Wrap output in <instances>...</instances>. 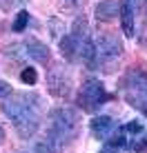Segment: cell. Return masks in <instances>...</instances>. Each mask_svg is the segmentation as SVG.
<instances>
[{
    "label": "cell",
    "instance_id": "obj_1",
    "mask_svg": "<svg viewBox=\"0 0 147 153\" xmlns=\"http://www.w3.org/2000/svg\"><path fill=\"white\" fill-rule=\"evenodd\" d=\"M2 111L11 120L16 133L22 140H29L36 135V131L40 129V122H43V98L29 91L11 93L9 98H4Z\"/></svg>",
    "mask_w": 147,
    "mask_h": 153
},
{
    "label": "cell",
    "instance_id": "obj_2",
    "mask_svg": "<svg viewBox=\"0 0 147 153\" xmlns=\"http://www.w3.org/2000/svg\"><path fill=\"white\" fill-rule=\"evenodd\" d=\"M78 111L71 107H56L49 111V129L47 138L54 140L60 149H65L67 142H71L78 133Z\"/></svg>",
    "mask_w": 147,
    "mask_h": 153
},
{
    "label": "cell",
    "instance_id": "obj_3",
    "mask_svg": "<svg viewBox=\"0 0 147 153\" xmlns=\"http://www.w3.org/2000/svg\"><path fill=\"white\" fill-rule=\"evenodd\" d=\"M120 93L129 107L147 115V69L132 67L120 82Z\"/></svg>",
    "mask_w": 147,
    "mask_h": 153
},
{
    "label": "cell",
    "instance_id": "obj_4",
    "mask_svg": "<svg viewBox=\"0 0 147 153\" xmlns=\"http://www.w3.org/2000/svg\"><path fill=\"white\" fill-rule=\"evenodd\" d=\"M94 49H96V65L94 69H103L105 73H112L120 62L125 53L123 40L116 33H100L94 40Z\"/></svg>",
    "mask_w": 147,
    "mask_h": 153
},
{
    "label": "cell",
    "instance_id": "obj_5",
    "mask_svg": "<svg viewBox=\"0 0 147 153\" xmlns=\"http://www.w3.org/2000/svg\"><path fill=\"white\" fill-rule=\"evenodd\" d=\"M76 100H78V107H80L82 111L94 113V111H98V109L109 100V93H107V89H105V84L100 80L89 78V80L82 82V87H80V91H78V98Z\"/></svg>",
    "mask_w": 147,
    "mask_h": 153
},
{
    "label": "cell",
    "instance_id": "obj_6",
    "mask_svg": "<svg viewBox=\"0 0 147 153\" xmlns=\"http://www.w3.org/2000/svg\"><path fill=\"white\" fill-rule=\"evenodd\" d=\"M47 89L51 96L56 98H67L71 93V78L69 73H65L62 67H54L47 76Z\"/></svg>",
    "mask_w": 147,
    "mask_h": 153
},
{
    "label": "cell",
    "instance_id": "obj_7",
    "mask_svg": "<svg viewBox=\"0 0 147 153\" xmlns=\"http://www.w3.org/2000/svg\"><path fill=\"white\" fill-rule=\"evenodd\" d=\"M89 131H92V135L96 140H107L109 135L116 131V120L112 118V115H94L92 120H89Z\"/></svg>",
    "mask_w": 147,
    "mask_h": 153
},
{
    "label": "cell",
    "instance_id": "obj_8",
    "mask_svg": "<svg viewBox=\"0 0 147 153\" xmlns=\"http://www.w3.org/2000/svg\"><path fill=\"white\" fill-rule=\"evenodd\" d=\"M25 56L27 58H31V60H36V62H40V65H47L49 62V58H51V53H49V47L45 45L43 40H38L36 36H29L27 40H25Z\"/></svg>",
    "mask_w": 147,
    "mask_h": 153
},
{
    "label": "cell",
    "instance_id": "obj_9",
    "mask_svg": "<svg viewBox=\"0 0 147 153\" xmlns=\"http://www.w3.org/2000/svg\"><path fill=\"white\" fill-rule=\"evenodd\" d=\"M120 22H123V31L127 38H132V36L136 33V2L134 0H120Z\"/></svg>",
    "mask_w": 147,
    "mask_h": 153
},
{
    "label": "cell",
    "instance_id": "obj_10",
    "mask_svg": "<svg viewBox=\"0 0 147 153\" xmlns=\"http://www.w3.org/2000/svg\"><path fill=\"white\" fill-rule=\"evenodd\" d=\"M127 140L129 138H127V133H125V129H123V126H116V131H114L107 140H103L105 144H103L100 153H118L120 149L127 146Z\"/></svg>",
    "mask_w": 147,
    "mask_h": 153
},
{
    "label": "cell",
    "instance_id": "obj_11",
    "mask_svg": "<svg viewBox=\"0 0 147 153\" xmlns=\"http://www.w3.org/2000/svg\"><path fill=\"white\" fill-rule=\"evenodd\" d=\"M58 45H60V53L65 60H69V62H78V53H80V45H78L76 40L71 38L69 33H65L62 38L58 40Z\"/></svg>",
    "mask_w": 147,
    "mask_h": 153
},
{
    "label": "cell",
    "instance_id": "obj_12",
    "mask_svg": "<svg viewBox=\"0 0 147 153\" xmlns=\"http://www.w3.org/2000/svg\"><path fill=\"white\" fill-rule=\"evenodd\" d=\"M120 7L116 0H103V2L96 4V18L103 20V22H109V20H114L118 16Z\"/></svg>",
    "mask_w": 147,
    "mask_h": 153
},
{
    "label": "cell",
    "instance_id": "obj_13",
    "mask_svg": "<svg viewBox=\"0 0 147 153\" xmlns=\"http://www.w3.org/2000/svg\"><path fill=\"white\" fill-rule=\"evenodd\" d=\"M27 25H29V11H27V9H20L18 16H16V22H14V27H11V29L20 33V31L27 29Z\"/></svg>",
    "mask_w": 147,
    "mask_h": 153
},
{
    "label": "cell",
    "instance_id": "obj_14",
    "mask_svg": "<svg viewBox=\"0 0 147 153\" xmlns=\"http://www.w3.org/2000/svg\"><path fill=\"white\" fill-rule=\"evenodd\" d=\"M20 80L25 84H36L38 82V71H36L34 67H25V69L20 71Z\"/></svg>",
    "mask_w": 147,
    "mask_h": 153
},
{
    "label": "cell",
    "instance_id": "obj_15",
    "mask_svg": "<svg viewBox=\"0 0 147 153\" xmlns=\"http://www.w3.org/2000/svg\"><path fill=\"white\" fill-rule=\"evenodd\" d=\"M123 129H125V133H134V138H136V135L143 133L145 126H143V122H140V120H132V122H127Z\"/></svg>",
    "mask_w": 147,
    "mask_h": 153
},
{
    "label": "cell",
    "instance_id": "obj_16",
    "mask_svg": "<svg viewBox=\"0 0 147 153\" xmlns=\"http://www.w3.org/2000/svg\"><path fill=\"white\" fill-rule=\"evenodd\" d=\"M49 25H51V36H54V38H58L60 40V31H65V25L60 22V20H56V18H49Z\"/></svg>",
    "mask_w": 147,
    "mask_h": 153
},
{
    "label": "cell",
    "instance_id": "obj_17",
    "mask_svg": "<svg viewBox=\"0 0 147 153\" xmlns=\"http://www.w3.org/2000/svg\"><path fill=\"white\" fill-rule=\"evenodd\" d=\"M11 84H9L7 80H0V100H4V98H9L11 96Z\"/></svg>",
    "mask_w": 147,
    "mask_h": 153
},
{
    "label": "cell",
    "instance_id": "obj_18",
    "mask_svg": "<svg viewBox=\"0 0 147 153\" xmlns=\"http://www.w3.org/2000/svg\"><path fill=\"white\" fill-rule=\"evenodd\" d=\"M18 4H25V0H0V7L7 9V11L9 9H16Z\"/></svg>",
    "mask_w": 147,
    "mask_h": 153
},
{
    "label": "cell",
    "instance_id": "obj_19",
    "mask_svg": "<svg viewBox=\"0 0 147 153\" xmlns=\"http://www.w3.org/2000/svg\"><path fill=\"white\" fill-rule=\"evenodd\" d=\"M65 2H67V4H74V7H78V4H82L85 0H65Z\"/></svg>",
    "mask_w": 147,
    "mask_h": 153
},
{
    "label": "cell",
    "instance_id": "obj_20",
    "mask_svg": "<svg viewBox=\"0 0 147 153\" xmlns=\"http://www.w3.org/2000/svg\"><path fill=\"white\" fill-rule=\"evenodd\" d=\"M2 142H4V129L0 126V144H2Z\"/></svg>",
    "mask_w": 147,
    "mask_h": 153
},
{
    "label": "cell",
    "instance_id": "obj_21",
    "mask_svg": "<svg viewBox=\"0 0 147 153\" xmlns=\"http://www.w3.org/2000/svg\"><path fill=\"white\" fill-rule=\"evenodd\" d=\"M134 2H136V7H140V4H143L145 0H134Z\"/></svg>",
    "mask_w": 147,
    "mask_h": 153
}]
</instances>
